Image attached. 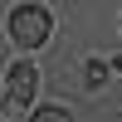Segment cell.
I'll return each instance as SVG.
<instances>
[{
	"label": "cell",
	"instance_id": "4",
	"mask_svg": "<svg viewBox=\"0 0 122 122\" xmlns=\"http://www.w3.org/2000/svg\"><path fill=\"white\" fill-rule=\"evenodd\" d=\"M88 88H98V83H103V78H107V64H103V59H88Z\"/></svg>",
	"mask_w": 122,
	"mask_h": 122
},
{
	"label": "cell",
	"instance_id": "3",
	"mask_svg": "<svg viewBox=\"0 0 122 122\" xmlns=\"http://www.w3.org/2000/svg\"><path fill=\"white\" fill-rule=\"evenodd\" d=\"M29 122H73V117H68V107H39Z\"/></svg>",
	"mask_w": 122,
	"mask_h": 122
},
{
	"label": "cell",
	"instance_id": "1",
	"mask_svg": "<svg viewBox=\"0 0 122 122\" xmlns=\"http://www.w3.org/2000/svg\"><path fill=\"white\" fill-rule=\"evenodd\" d=\"M10 39L25 49H39L49 39V10L44 5H15L10 10Z\"/></svg>",
	"mask_w": 122,
	"mask_h": 122
},
{
	"label": "cell",
	"instance_id": "2",
	"mask_svg": "<svg viewBox=\"0 0 122 122\" xmlns=\"http://www.w3.org/2000/svg\"><path fill=\"white\" fill-rule=\"evenodd\" d=\"M34 88H39L34 64H15V68H10V103H15V107H25L29 98H34Z\"/></svg>",
	"mask_w": 122,
	"mask_h": 122
}]
</instances>
